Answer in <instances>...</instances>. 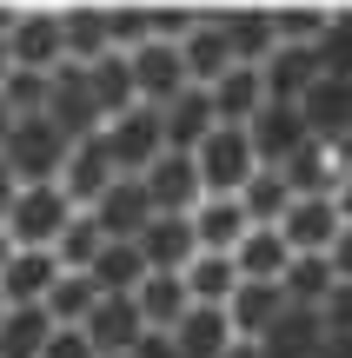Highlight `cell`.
I'll return each mask as SVG.
<instances>
[{"mask_svg":"<svg viewBox=\"0 0 352 358\" xmlns=\"http://www.w3.org/2000/svg\"><path fill=\"white\" fill-rule=\"evenodd\" d=\"M53 338L47 306H7L0 312V358H40Z\"/></svg>","mask_w":352,"mask_h":358,"instance_id":"obj_32","label":"cell"},{"mask_svg":"<svg viewBox=\"0 0 352 358\" xmlns=\"http://www.w3.org/2000/svg\"><path fill=\"white\" fill-rule=\"evenodd\" d=\"M13 20H20V7H7V0H0V40L13 34Z\"/></svg>","mask_w":352,"mask_h":358,"instance_id":"obj_49","label":"cell"},{"mask_svg":"<svg viewBox=\"0 0 352 358\" xmlns=\"http://www.w3.org/2000/svg\"><path fill=\"white\" fill-rule=\"evenodd\" d=\"M300 120H306V133L319 146H346V133H352V80L319 73L306 87V100H300Z\"/></svg>","mask_w":352,"mask_h":358,"instance_id":"obj_6","label":"cell"},{"mask_svg":"<svg viewBox=\"0 0 352 358\" xmlns=\"http://www.w3.org/2000/svg\"><path fill=\"white\" fill-rule=\"evenodd\" d=\"M160 133H167V153H193V146L213 133V100H206V87H186L180 100L160 106Z\"/></svg>","mask_w":352,"mask_h":358,"instance_id":"obj_21","label":"cell"},{"mask_svg":"<svg viewBox=\"0 0 352 358\" xmlns=\"http://www.w3.org/2000/svg\"><path fill=\"white\" fill-rule=\"evenodd\" d=\"M193 166H199V186H206V199H239V186L260 173V159H253L246 127H213L206 140L193 146Z\"/></svg>","mask_w":352,"mask_h":358,"instance_id":"obj_2","label":"cell"},{"mask_svg":"<svg viewBox=\"0 0 352 358\" xmlns=\"http://www.w3.org/2000/svg\"><path fill=\"white\" fill-rule=\"evenodd\" d=\"M226 358H266V352L253 345V338H233V345H226Z\"/></svg>","mask_w":352,"mask_h":358,"instance_id":"obj_48","label":"cell"},{"mask_svg":"<svg viewBox=\"0 0 352 358\" xmlns=\"http://www.w3.org/2000/svg\"><path fill=\"white\" fill-rule=\"evenodd\" d=\"M133 306H140L146 332H173V325L193 312V299H186V279H180V272H146V285L133 292Z\"/></svg>","mask_w":352,"mask_h":358,"instance_id":"obj_25","label":"cell"},{"mask_svg":"<svg viewBox=\"0 0 352 358\" xmlns=\"http://www.w3.org/2000/svg\"><path fill=\"white\" fill-rule=\"evenodd\" d=\"M186 279V299L193 306H226V299L239 292V266H233V252H199L193 266L180 272Z\"/></svg>","mask_w":352,"mask_h":358,"instance_id":"obj_33","label":"cell"},{"mask_svg":"<svg viewBox=\"0 0 352 358\" xmlns=\"http://www.w3.org/2000/svg\"><path fill=\"white\" fill-rule=\"evenodd\" d=\"M66 219H73V206H66L60 186H20L0 232H7L13 252H53V239L66 232Z\"/></svg>","mask_w":352,"mask_h":358,"instance_id":"obj_1","label":"cell"},{"mask_svg":"<svg viewBox=\"0 0 352 358\" xmlns=\"http://www.w3.org/2000/svg\"><path fill=\"white\" fill-rule=\"evenodd\" d=\"M80 338L93 345V358H127L146 338V319H140L133 299H100V306L87 312V325H80Z\"/></svg>","mask_w":352,"mask_h":358,"instance_id":"obj_8","label":"cell"},{"mask_svg":"<svg viewBox=\"0 0 352 358\" xmlns=\"http://www.w3.org/2000/svg\"><path fill=\"white\" fill-rule=\"evenodd\" d=\"M127 358H180V352H173V338H167V332H146Z\"/></svg>","mask_w":352,"mask_h":358,"instance_id":"obj_44","label":"cell"},{"mask_svg":"<svg viewBox=\"0 0 352 358\" xmlns=\"http://www.w3.org/2000/svg\"><path fill=\"white\" fill-rule=\"evenodd\" d=\"M246 140H253V159H260V166H286V159L300 153V146L313 140V133H306L300 106H273V100H266L260 113H253Z\"/></svg>","mask_w":352,"mask_h":358,"instance_id":"obj_12","label":"cell"},{"mask_svg":"<svg viewBox=\"0 0 352 358\" xmlns=\"http://www.w3.org/2000/svg\"><path fill=\"white\" fill-rule=\"evenodd\" d=\"M313 358H352V332H319V352Z\"/></svg>","mask_w":352,"mask_h":358,"instance_id":"obj_45","label":"cell"},{"mask_svg":"<svg viewBox=\"0 0 352 358\" xmlns=\"http://www.w3.org/2000/svg\"><path fill=\"white\" fill-rule=\"evenodd\" d=\"M313 80H319V53L313 47H273L260 60V87H266L273 106H300Z\"/></svg>","mask_w":352,"mask_h":358,"instance_id":"obj_15","label":"cell"},{"mask_svg":"<svg viewBox=\"0 0 352 358\" xmlns=\"http://www.w3.org/2000/svg\"><path fill=\"white\" fill-rule=\"evenodd\" d=\"M226 47H233V66H260L266 53L279 47L273 40V7H213Z\"/></svg>","mask_w":352,"mask_h":358,"instance_id":"obj_16","label":"cell"},{"mask_svg":"<svg viewBox=\"0 0 352 358\" xmlns=\"http://www.w3.org/2000/svg\"><path fill=\"white\" fill-rule=\"evenodd\" d=\"M326 259H332V272H339V279H352V226H339V239L326 245Z\"/></svg>","mask_w":352,"mask_h":358,"instance_id":"obj_43","label":"cell"},{"mask_svg":"<svg viewBox=\"0 0 352 358\" xmlns=\"http://www.w3.org/2000/svg\"><path fill=\"white\" fill-rule=\"evenodd\" d=\"M167 338H173V352H180V358H226V345H233L226 306H193Z\"/></svg>","mask_w":352,"mask_h":358,"instance_id":"obj_22","label":"cell"},{"mask_svg":"<svg viewBox=\"0 0 352 358\" xmlns=\"http://www.w3.org/2000/svg\"><path fill=\"white\" fill-rule=\"evenodd\" d=\"M339 153H346V159H352V133H346V146H339Z\"/></svg>","mask_w":352,"mask_h":358,"instance_id":"obj_53","label":"cell"},{"mask_svg":"<svg viewBox=\"0 0 352 358\" xmlns=\"http://www.w3.org/2000/svg\"><path fill=\"white\" fill-rule=\"evenodd\" d=\"M319 332H352V279H339L319 299Z\"/></svg>","mask_w":352,"mask_h":358,"instance_id":"obj_41","label":"cell"},{"mask_svg":"<svg viewBox=\"0 0 352 358\" xmlns=\"http://www.w3.org/2000/svg\"><path fill=\"white\" fill-rule=\"evenodd\" d=\"M53 279H60L53 252H13L7 272H0V306H47Z\"/></svg>","mask_w":352,"mask_h":358,"instance_id":"obj_19","label":"cell"},{"mask_svg":"<svg viewBox=\"0 0 352 358\" xmlns=\"http://www.w3.org/2000/svg\"><path fill=\"white\" fill-rule=\"evenodd\" d=\"M7 133H13V113H7V100H0V146H7Z\"/></svg>","mask_w":352,"mask_h":358,"instance_id":"obj_51","label":"cell"},{"mask_svg":"<svg viewBox=\"0 0 352 358\" xmlns=\"http://www.w3.org/2000/svg\"><path fill=\"white\" fill-rule=\"evenodd\" d=\"M93 306H100V292H93L87 272H60V279H53V292H47V319H53V332H80Z\"/></svg>","mask_w":352,"mask_h":358,"instance_id":"obj_34","label":"cell"},{"mask_svg":"<svg viewBox=\"0 0 352 358\" xmlns=\"http://www.w3.org/2000/svg\"><path fill=\"white\" fill-rule=\"evenodd\" d=\"M106 252V232L93 226V213H73L66 219V232L53 239V259H60V272H93V259Z\"/></svg>","mask_w":352,"mask_h":358,"instance_id":"obj_36","label":"cell"},{"mask_svg":"<svg viewBox=\"0 0 352 358\" xmlns=\"http://www.w3.org/2000/svg\"><path fill=\"white\" fill-rule=\"evenodd\" d=\"M53 186L66 192V206H73V213H87V206L100 199L106 186H113V166H106L100 133H87V140H73V146H66V166H60V179H53Z\"/></svg>","mask_w":352,"mask_h":358,"instance_id":"obj_10","label":"cell"},{"mask_svg":"<svg viewBox=\"0 0 352 358\" xmlns=\"http://www.w3.org/2000/svg\"><path fill=\"white\" fill-rule=\"evenodd\" d=\"M7 259H13V245H7V232H0V272H7Z\"/></svg>","mask_w":352,"mask_h":358,"instance_id":"obj_52","label":"cell"},{"mask_svg":"<svg viewBox=\"0 0 352 358\" xmlns=\"http://www.w3.org/2000/svg\"><path fill=\"white\" fill-rule=\"evenodd\" d=\"M332 206H339V219H346V226H352V166L339 173V186H332Z\"/></svg>","mask_w":352,"mask_h":358,"instance_id":"obj_46","label":"cell"},{"mask_svg":"<svg viewBox=\"0 0 352 358\" xmlns=\"http://www.w3.org/2000/svg\"><path fill=\"white\" fill-rule=\"evenodd\" d=\"M332 7H273V40L279 47H319Z\"/></svg>","mask_w":352,"mask_h":358,"instance_id":"obj_37","label":"cell"},{"mask_svg":"<svg viewBox=\"0 0 352 358\" xmlns=\"http://www.w3.org/2000/svg\"><path fill=\"white\" fill-rule=\"evenodd\" d=\"M87 87H93V106H100V120H120L140 106V93H133V60L127 53H106V60L87 66Z\"/></svg>","mask_w":352,"mask_h":358,"instance_id":"obj_29","label":"cell"},{"mask_svg":"<svg viewBox=\"0 0 352 358\" xmlns=\"http://www.w3.org/2000/svg\"><path fill=\"white\" fill-rule=\"evenodd\" d=\"M319 73H339L352 80V7H332V20H326V34H319Z\"/></svg>","mask_w":352,"mask_h":358,"instance_id":"obj_38","label":"cell"},{"mask_svg":"<svg viewBox=\"0 0 352 358\" xmlns=\"http://www.w3.org/2000/svg\"><path fill=\"white\" fill-rule=\"evenodd\" d=\"M186 219H193V239H199V252H233V245L253 232V219L239 213V199H199Z\"/></svg>","mask_w":352,"mask_h":358,"instance_id":"obj_26","label":"cell"},{"mask_svg":"<svg viewBox=\"0 0 352 358\" xmlns=\"http://www.w3.org/2000/svg\"><path fill=\"white\" fill-rule=\"evenodd\" d=\"M66 146L73 140H60L47 120H13L7 146H0V166L13 173V186H53L66 166Z\"/></svg>","mask_w":352,"mask_h":358,"instance_id":"obj_3","label":"cell"},{"mask_svg":"<svg viewBox=\"0 0 352 358\" xmlns=\"http://www.w3.org/2000/svg\"><path fill=\"white\" fill-rule=\"evenodd\" d=\"M100 146H106V166H113V179H146V166L167 153L160 113H153V106H133V113L106 120V127H100Z\"/></svg>","mask_w":352,"mask_h":358,"instance_id":"obj_4","label":"cell"},{"mask_svg":"<svg viewBox=\"0 0 352 358\" xmlns=\"http://www.w3.org/2000/svg\"><path fill=\"white\" fill-rule=\"evenodd\" d=\"M286 312V292L279 285H253L239 279V292L226 299V325H233V338H266V325Z\"/></svg>","mask_w":352,"mask_h":358,"instance_id":"obj_27","label":"cell"},{"mask_svg":"<svg viewBox=\"0 0 352 358\" xmlns=\"http://www.w3.org/2000/svg\"><path fill=\"white\" fill-rule=\"evenodd\" d=\"M346 166H352V159L339 153V146L306 140L300 153H293L286 166H273V173L286 179V192H293V199H313V192H332V186H339V173H346Z\"/></svg>","mask_w":352,"mask_h":358,"instance_id":"obj_17","label":"cell"},{"mask_svg":"<svg viewBox=\"0 0 352 358\" xmlns=\"http://www.w3.org/2000/svg\"><path fill=\"white\" fill-rule=\"evenodd\" d=\"M146 199H153V213H193V206L206 199L193 153H160L153 166H146Z\"/></svg>","mask_w":352,"mask_h":358,"instance_id":"obj_13","label":"cell"},{"mask_svg":"<svg viewBox=\"0 0 352 358\" xmlns=\"http://www.w3.org/2000/svg\"><path fill=\"white\" fill-rule=\"evenodd\" d=\"M60 47H66V66H93L106 60V7H60Z\"/></svg>","mask_w":352,"mask_h":358,"instance_id":"obj_28","label":"cell"},{"mask_svg":"<svg viewBox=\"0 0 352 358\" xmlns=\"http://www.w3.org/2000/svg\"><path fill=\"white\" fill-rule=\"evenodd\" d=\"M339 206H332V192H313V199H293L286 219H279V239L293 245V252H326L332 239H339Z\"/></svg>","mask_w":352,"mask_h":358,"instance_id":"obj_14","label":"cell"},{"mask_svg":"<svg viewBox=\"0 0 352 358\" xmlns=\"http://www.w3.org/2000/svg\"><path fill=\"white\" fill-rule=\"evenodd\" d=\"M0 312H7V306H0Z\"/></svg>","mask_w":352,"mask_h":358,"instance_id":"obj_54","label":"cell"},{"mask_svg":"<svg viewBox=\"0 0 352 358\" xmlns=\"http://www.w3.org/2000/svg\"><path fill=\"white\" fill-rule=\"evenodd\" d=\"M233 266H239V279H253V285H279V272L293 266V245L279 239V226H253L246 239L233 245Z\"/></svg>","mask_w":352,"mask_h":358,"instance_id":"obj_24","label":"cell"},{"mask_svg":"<svg viewBox=\"0 0 352 358\" xmlns=\"http://www.w3.org/2000/svg\"><path fill=\"white\" fill-rule=\"evenodd\" d=\"M7 73H13V53H7V40H0V87H7Z\"/></svg>","mask_w":352,"mask_h":358,"instance_id":"obj_50","label":"cell"},{"mask_svg":"<svg viewBox=\"0 0 352 358\" xmlns=\"http://www.w3.org/2000/svg\"><path fill=\"white\" fill-rule=\"evenodd\" d=\"M87 279H93V292H100V299H133V292L146 285V259H140V245H133V239H106V252L93 259Z\"/></svg>","mask_w":352,"mask_h":358,"instance_id":"obj_23","label":"cell"},{"mask_svg":"<svg viewBox=\"0 0 352 358\" xmlns=\"http://www.w3.org/2000/svg\"><path fill=\"white\" fill-rule=\"evenodd\" d=\"M40 358H93V345H87L80 332H53V338H47V352H40Z\"/></svg>","mask_w":352,"mask_h":358,"instance_id":"obj_42","label":"cell"},{"mask_svg":"<svg viewBox=\"0 0 352 358\" xmlns=\"http://www.w3.org/2000/svg\"><path fill=\"white\" fill-rule=\"evenodd\" d=\"M7 53H13L20 73H53V66H66L60 7H20V20H13V34H7Z\"/></svg>","mask_w":352,"mask_h":358,"instance_id":"obj_5","label":"cell"},{"mask_svg":"<svg viewBox=\"0 0 352 358\" xmlns=\"http://www.w3.org/2000/svg\"><path fill=\"white\" fill-rule=\"evenodd\" d=\"M93 226L106 232V239H140L146 226H153V199H146V179H113V186L100 192V199L87 206Z\"/></svg>","mask_w":352,"mask_h":358,"instance_id":"obj_9","label":"cell"},{"mask_svg":"<svg viewBox=\"0 0 352 358\" xmlns=\"http://www.w3.org/2000/svg\"><path fill=\"white\" fill-rule=\"evenodd\" d=\"M339 285V272H332V259L326 252H293V266L279 272V292H286V306H300V312H319V299Z\"/></svg>","mask_w":352,"mask_h":358,"instance_id":"obj_30","label":"cell"},{"mask_svg":"<svg viewBox=\"0 0 352 358\" xmlns=\"http://www.w3.org/2000/svg\"><path fill=\"white\" fill-rule=\"evenodd\" d=\"M47 80H53V73H20V66H13L7 87H0L7 113H13V120H40V113H47Z\"/></svg>","mask_w":352,"mask_h":358,"instance_id":"obj_40","label":"cell"},{"mask_svg":"<svg viewBox=\"0 0 352 358\" xmlns=\"http://www.w3.org/2000/svg\"><path fill=\"white\" fill-rule=\"evenodd\" d=\"M213 100V127H253V113L266 106V87H260V66H233L206 87Z\"/></svg>","mask_w":352,"mask_h":358,"instance_id":"obj_18","label":"cell"},{"mask_svg":"<svg viewBox=\"0 0 352 358\" xmlns=\"http://www.w3.org/2000/svg\"><path fill=\"white\" fill-rule=\"evenodd\" d=\"M133 245H140L146 272H186L199 259V239H193V219L186 213H153V226H146Z\"/></svg>","mask_w":352,"mask_h":358,"instance_id":"obj_11","label":"cell"},{"mask_svg":"<svg viewBox=\"0 0 352 358\" xmlns=\"http://www.w3.org/2000/svg\"><path fill=\"white\" fill-rule=\"evenodd\" d=\"M133 60V93H140V106H167V100H180L193 80H186V60H180V47H160V40H146L140 53H127Z\"/></svg>","mask_w":352,"mask_h":358,"instance_id":"obj_7","label":"cell"},{"mask_svg":"<svg viewBox=\"0 0 352 358\" xmlns=\"http://www.w3.org/2000/svg\"><path fill=\"white\" fill-rule=\"evenodd\" d=\"M286 206H293V192H286V179H279L273 166H260L246 186H239V213H246L253 226H279V219H286Z\"/></svg>","mask_w":352,"mask_h":358,"instance_id":"obj_35","label":"cell"},{"mask_svg":"<svg viewBox=\"0 0 352 358\" xmlns=\"http://www.w3.org/2000/svg\"><path fill=\"white\" fill-rule=\"evenodd\" d=\"M180 60H186V80H193V87H213L220 73H233V47H226V34H220V20H213V7L199 13V27L180 40Z\"/></svg>","mask_w":352,"mask_h":358,"instance_id":"obj_20","label":"cell"},{"mask_svg":"<svg viewBox=\"0 0 352 358\" xmlns=\"http://www.w3.org/2000/svg\"><path fill=\"white\" fill-rule=\"evenodd\" d=\"M266 358H313L319 352V312H300V306H286L273 325H266V338H253Z\"/></svg>","mask_w":352,"mask_h":358,"instance_id":"obj_31","label":"cell"},{"mask_svg":"<svg viewBox=\"0 0 352 358\" xmlns=\"http://www.w3.org/2000/svg\"><path fill=\"white\" fill-rule=\"evenodd\" d=\"M13 192H20V186H13L7 166H0V226H7V213H13Z\"/></svg>","mask_w":352,"mask_h":358,"instance_id":"obj_47","label":"cell"},{"mask_svg":"<svg viewBox=\"0 0 352 358\" xmlns=\"http://www.w3.org/2000/svg\"><path fill=\"white\" fill-rule=\"evenodd\" d=\"M153 40V7H106V47L113 53H140Z\"/></svg>","mask_w":352,"mask_h":358,"instance_id":"obj_39","label":"cell"}]
</instances>
